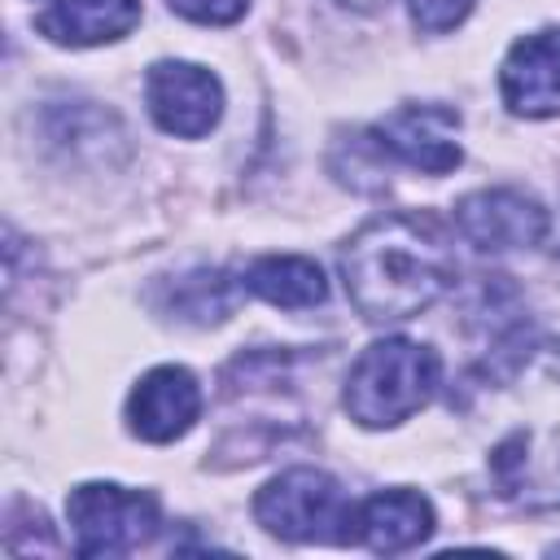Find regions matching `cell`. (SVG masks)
<instances>
[{
	"label": "cell",
	"mask_w": 560,
	"mask_h": 560,
	"mask_svg": "<svg viewBox=\"0 0 560 560\" xmlns=\"http://www.w3.org/2000/svg\"><path fill=\"white\" fill-rule=\"evenodd\" d=\"M241 284L249 293H258L262 302L284 306V311H306V306H319L328 298V280H324L319 262H311L302 254H267V258H254L245 267V280Z\"/></svg>",
	"instance_id": "cell-13"
},
{
	"label": "cell",
	"mask_w": 560,
	"mask_h": 560,
	"mask_svg": "<svg viewBox=\"0 0 560 560\" xmlns=\"http://www.w3.org/2000/svg\"><path fill=\"white\" fill-rule=\"evenodd\" d=\"M166 4L179 18L201 22V26H228V22H236L249 9V0H166Z\"/></svg>",
	"instance_id": "cell-16"
},
{
	"label": "cell",
	"mask_w": 560,
	"mask_h": 560,
	"mask_svg": "<svg viewBox=\"0 0 560 560\" xmlns=\"http://www.w3.org/2000/svg\"><path fill=\"white\" fill-rule=\"evenodd\" d=\"M341 280L368 324H398L455 284V258L429 214L385 210L341 245Z\"/></svg>",
	"instance_id": "cell-1"
},
{
	"label": "cell",
	"mask_w": 560,
	"mask_h": 560,
	"mask_svg": "<svg viewBox=\"0 0 560 560\" xmlns=\"http://www.w3.org/2000/svg\"><path fill=\"white\" fill-rule=\"evenodd\" d=\"M201 416V385L188 368L162 363L144 372L127 398V424L144 442H175Z\"/></svg>",
	"instance_id": "cell-9"
},
{
	"label": "cell",
	"mask_w": 560,
	"mask_h": 560,
	"mask_svg": "<svg viewBox=\"0 0 560 560\" xmlns=\"http://www.w3.org/2000/svg\"><path fill=\"white\" fill-rule=\"evenodd\" d=\"M254 516L289 542H350L354 503L324 468H284L254 494Z\"/></svg>",
	"instance_id": "cell-4"
},
{
	"label": "cell",
	"mask_w": 560,
	"mask_h": 560,
	"mask_svg": "<svg viewBox=\"0 0 560 560\" xmlns=\"http://www.w3.org/2000/svg\"><path fill=\"white\" fill-rule=\"evenodd\" d=\"M455 131H459V109L451 105H398L368 136L376 140L381 153L398 158L402 166L424 175H446L464 158Z\"/></svg>",
	"instance_id": "cell-8"
},
{
	"label": "cell",
	"mask_w": 560,
	"mask_h": 560,
	"mask_svg": "<svg viewBox=\"0 0 560 560\" xmlns=\"http://www.w3.org/2000/svg\"><path fill=\"white\" fill-rule=\"evenodd\" d=\"M144 101L166 136L197 140L223 118V83L197 61H158L144 74Z\"/></svg>",
	"instance_id": "cell-6"
},
{
	"label": "cell",
	"mask_w": 560,
	"mask_h": 560,
	"mask_svg": "<svg viewBox=\"0 0 560 560\" xmlns=\"http://www.w3.org/2000/svg\"><path fill=\"white\" fill-rule=\"evenodd\" d=\"M433 534V503L420 490H376L363 503H354L350 542H363L368 551H411Z\"/></svg>",
	"instance_id": "cell-11"
},
{
	"label": "cell",
	"mask_w": 560,
	"mask_h": 560,
	"mask_svg": "<svg viewBox=\"0 0 560 560\" xmlns=\"http://www.w3.org/2000/svg\"><path fill=\"white\" fill-rule=\"evenodd\" d=\"M232 302H236V289H232V280L223 271H188L171 289V311L179 319H192V324L228 319Z\"/></svg>",
	"instance_id": "cell-14"
},
{
	"label": "cell",
	"mask_w": 560,
	"mask_h": 560,
	"mask_svg": "<svg viewBox=\"0 0 560 560\" xmlns=\"http://www.w3.org/2000/svg\"><path fill=\"white\" fill-rule=\"evenodd\" d=\"M455 228L468 245L486 254L503 249H534L551 232V214L542 201L516 192V188H477L455 201Z\"/></svg>",
	"instance_id": "cell-7"
},
{
	"label": "cell",
	"mask_w": 560,
	"mask_h": 560,
	"mask_svg": "<svg viewBox=\"0 0 560 560\" xmlns=\"http://www.w3.org/2000/svg\"><path fill=\"white\" fill-rule=\"evenodd\" d=\"M140 22V0H57L52 9L39 13V31L52 44L70 48H92L122 39Z\"/></svg>",
	"instance_id": "cell-12"
},
{
	"label": "cell",
	"mask_w": 560,
	"mask_h": 560,
	"mask_svg": "<svg viewBox=\"0 0 560 560\" xmlns=\"http://www.w3.org/2000/svg\"><path fill=\"white\" fill-rule=\"evenodd\" d=\"M66 521L74 534V551L96 560V556L140 551L158 534L162 512L149 490H127L114 481H83L66 494Z\"/></svg>",
	"instance_id": "cell-5"
},
{
	"label": "cell",
	"mask_w": 560,
	"mask_h": 560,
	"mask_svg": "<svg viewBox=\"0 0 560 560\" xmlns=\"http://www.w3.org/2000/svg\"><path fill=\"white\" fill-rule=\"evenodd\" d=\"M438 385H442V359L429 346L411 337H381L354 359L341 402L350 420H359L363 429H389L411 420L420 407H429Z\"/></svg>",
	"instance_id": "cell-3"
},
{
	"label": "cell",
	"mask_w": 560,
	"mask_h": 560,
	"mask_svg": "<svg viewBox=\"0 0 560 560\" xmlns=\"http://www.w3.org/2000/svg\"><path fill=\"white\" fill-rule=\"evenodd\" d=\"M503 354L534 420L521 416L503 424V433L490 446V477L508 503L525 512H547L560 508V346H534L538 385H529V346Z\"/></svg>",
	"instance_id": "cell-2"
},
{
	"label": "cell",
	"mask_w": 560,
	"mask_h": 560,
	"mask_svg": "<svg viewBox=\"0 0 560 560\" xmlns=\"http://www.w3.org/2000/svg\"><path fill=\"white\" fill-rule=\"evenodd\" d=\"M503 105L521 118L560 114V26L516 39L499 66Z\"/></svg>",
	"instance_id": "cell-10"
},
{
	"label": "cell",
	"mask_w": 560,
	"mask_h": 560,
	"mask_svg": "<svg viewBox=\"0 0 560 560\" xmlns=\"http://www.w3.org/2000/svg\"><path fill=\"white\" fill-rule=\"evenodd\" d=\"M477 0H407V13L420 31L429 35H442V31H455L468 13H472Z\"/></svg>",
	"instance_id": "cell-15"
}]
</instances>
